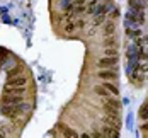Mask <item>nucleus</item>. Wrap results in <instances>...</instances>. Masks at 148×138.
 Instances as JSON below:
<instances>
[{
	"label": "nucleus",
	"mask_w": 148,
	"mask_h": 138,
	"mask_svg": "<svg viewBox=\"0 0 148 138\" xmlns=\"http://www.w3.org/2000/svg\"><path fill=\"white\" fill-rule=\"evenodd\" d=\"M106 106H111V107H116V109H119V107H121V104H119V101H116V99H107V101H106Z\"/></svg>",
	"instance_id": "nucleus-12"
},
{
	"label": "nucleus",
	"mask_w": 148,
	"mask_h": 138,
	"mask_svg": "<svg viewBox=\"0 0 148 138\" xmlns=\"http://www.w3.org/2000/svg\"><path fill=\"white\" fill-rule=\"evenodd\" d=\"M104 121H106V124H109V126H112V128L119 130V119H118V116H109V118H106Z\"/></svg>",
	"instance_id": "nucleus-9"
},
{
	"label": "nucleus",
	"mask_w": 148,
	"mask_h": 138,
	"mask_svg": "<svg viewBox=\"0 0 148 138\" xmlns=\"http://www.w3.org/2000/svg\"><path fill=\"white\" fill-rule=\"evenodd\" d=\"M99 77L104 78V80H116L118 78V73L114 70H102V72H99Z\"/></svg>",
	"instance_id": "nucleus-6"
},
{
	"label": "nucleus",
	"mask_w": 148,
	"mask_h": 138,
	"mask_svg": "<svg viewBox=\"0 0 148 138\" xmlns=\"http://www.w3.org/2000/svg\"><path fill=\"white\" fill-rule=\"evenodd\" d=\"M65 31H66V32H73L75 31V24L73 22H66V24H65Z\"/></svg>",
	"instance_id": "nucleus-14"
},
{
	"label": "nucleus",
	"mask_w": 148,
	"mask_h": 138,
	"mask_svg": "<svg viewBox=\"0 0 148 138\" xmlns=\"http://www.w3.org/2000/svg\"><path fill=\"white\" fill-rule=\"evenodd\" d=\"M102 87H106V91L111 92L112 95H118V94H119V89L116 87V85H114V84H112V82H104Z\"/></svg>",
	"instance_id": "nucleus-8"
},
{
	"label": "nucleus",
	"mask_w": 148,
	"mask_h": 138,
	"mask_svg": "<svg viewBox=\"0 0 148 138\" xmlns=\"http://www.w3.org/2000/svg\"><path fill=\"white\" fill-rule=\"evenodd\" d=\"M26 91V87H14V85H9V84H5V87H3V92L5 94H24Z\"/></svg>",
	"instance_id": "nucleus-5"
},
{
	"label": "nucleus",
	"mask_w": 148,
	"mask_h": 138,
	"mask_svg": "<svg viewBox=\"0 0 148 138\" xmlns=\"http://www.w3.org/2000/svg\"><path fill=\"white\" fill-rule=\"evenodd\" d=\"M19 102H22L21 94H5L3 95V104H19Z\"/></svg>",
	"instance_id": "nucleus-3"
},
{
	"label": "nucleus",
	"mask_w": 148,
	"mask_h": 138,
	"mask_svg": "<svg viewBox=\"0 0 148 138\" xmlns=\"http://www.w3.org/2000/svg\"><path fill=\"white\" fill-rule=\"evenodd\" d=\"M63 133H65L66 137H77V133H75L73 130H70V128H63Z\"/></svg>",
	"instance_id": "nucleus-15"
},
{
	"label": "nucleus",
	"mask_w": 148,
	"mask_h": 138,
	"mask_svg": "<svg viewBox=\"0 0 148 138\" xmlns=\"http://www.w3.org/2000/svg\"><path fill=\"white\" fill-rule=\"evenodd\" d=\"M95 94H99V95H102V97H107V95H109V92L106 91V87H102V85H97V87H95Z\"/></svg>",
	"instance_id": "nucleus-11"
},
{
	"label": "nucleus",
	"mask_w": 148,
	"mask_h": 138,
	"mask_svg": "<svg viewBox=\"0 0 148 138\" xmlns=\"http://www.w3.org/2000/svg\"><path fill=\"white\" fill-rule=\"evenodd\" d=\"M27 109V106L24 104V102H19V104H3L2 109H0V113L3 114V116H7V118H17L21 113H24Z\"/></svg>",
	"instance_id": "nucleus-1"
},
{
	"label": "nucleus",
	"mask_w": 148,
	"mask_h": 138,
	"mask_svg": "<svg viewBox=\"0 0 148 138\" xmlns=\"http://www.w3.org/2000/svg\"><path fill=\"white\" fill-rule=\"evenodd\" d=\"M73 3H75V5H84V3H85V0H73Z\"/></svg>",
	"instance_id": "nucleus-19"
},
{
	"label": "nucleus",
	"mask_w": 148,
	"mask_h": 138,
	"mask_svg": "<svg viewBox=\"0 0 148 138\" xmlns=\"http://www.w3.org/2000/svg\"><path fill=\"white\" fill-rule=\"evenodd\" d=\"M106 56H118L116 49H106Z\"/></svg>",
	"instance_id": "nucleus-17"
},
{
	"label": "nucleus",
	"mask_w": 148,
	"mask_h": 138,
	"mask_svg": "<svg viewBox=\"0 0 148 138\" xmlns=\"http://www.w3.org/2000/svg\"><path fill=\"white\" fill-rule=\"evenodd\" d=\"M114 27H116V26H114V22H112V21H111V22H107V24H106V27H104V34H106V36H107V34H112V32H114Z\"/></svg>",
	"instance_id": "nucleus-10"
},
{
	"label": "nucleus",
	"mask_w": 148,
	"mask_h": 138,
	"mask_svg": "<svg viewBox=\"0 0 148 138\" xmlns=\"http://www.w3.org/2000/svg\"><path fill=\"white\" fill-rule=\"evenodd\" d=\"M102 135H104V137L116 138V137H118V130H116V128H112V126H109V124H106V128L102 130Z\"/></svg>",
	"instance_id": "nucleus-7"
},
{
	"label": "nucleus",
	"mask_w": 148,
	"mask_h": 138,
	"mask_svg": "<svg viewBox=\"0 0 148 138\" xmlns=\"http://www.w3.org/2000/svg\"><path fill=\"white\" fill-rule=\"evenodd\" d=\"M97 65L101 68H107V67H116L118 65V56H104L97 61Z\"/></svg>",
	"instance_id": "nucleus-2"
},
{
	"label": "nucleus",
	"mask_w": 148,
	"mask_h": 138,
	"mask_svg": "<svg viewBox=\"0 0 148 138\" xmlns=\"http://www.w3.org/2000/svg\"><path fill=\"white\" fill-rule=\"evenodd\" d=\"M140 118H143V119H147L148 118V104L141 107V111H140Z\"/></svg>",
	"instance_id": "nucleus-13"
},
{
	"label": "nucleus",
	"mask_w": 148,
	"mask_h": 138,
	"mask_svg": "<svg viewBox=\"0 0 148 138\" xmlns=\"http://www.w3.org/2000/svg\"><path fill=\"white\" fill-rule=\"evenodd\" d=\"M114 43H116V39H114V38H107V39L104 41V45H106V46H114Z\"/></svg>",
	"instance_id": "nucleus-16"
},
{
	"label": "nucleus",
	"mask_w": 148,
	"mask_h": 138,
	"mask_svg": "<svg viewBox=\"0 0 148 138\" xmlns=\"http://www.w3.org/2000/svg\"><path fill=\"white\" fill-rule=\"evenodd\" d=\"M7 84H9V85H14V87H26L27 78H26V77H14V78L10 77Z\"/></svg>",
	"instance_id": "nucleus-4"
},
{
	"label": "nucleus",
	"mask_w": 148,
	"mask_h": 138,
	"mask_svg": "<svg viewBox=\"0 0 148 138\" xmlns=\"http://www.w3.org/2000/svg\"><path fill=\"white\" fill-rule=\"evenodd\" d=\"M147 104H148V102H147Z\"/></svg>",
	"instance_id": "nucleus-21"
},
{
	"label": "nucleus",
	"mask_w": 148,
	"mask_h": 138,
	"mask_svg": "<svg viewBox=\"0 0 148 138\" xmlns=\"http://www.w3.org/2000/svg\"><path fill=\"white\" fill-rule=\"evenodd\" d=\"M19 72H21V68L17 67V68H14V70H10V73H9V77H12V75H17Z\"/></svg>",
	"instance_id": "nucleus-18"
},
{
	"label": "nucleus",
	"mask_w": 148,
	"mask_h": 138,
	"mask_svg": "<svg viewBox=\"0 0 148 138\" xmlns=\"http://www.w3.org/2000/svg\"><path fill=\"white\" fill-rule=\"evenodd\" d=\"M143 131H148V123L147 124H143Z\"/></svg>",
	"instance_id": "nucleus-20"
}]
</instances>
